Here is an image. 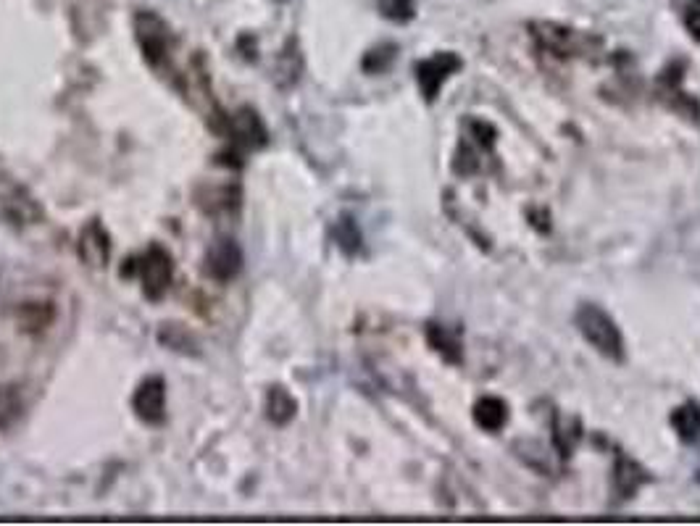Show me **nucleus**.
<instances>
[{
	"label": "nucleus",
	"instance_id": "nucleus-19",
	"mask_svg": "<svg viewBox=\"0 0 700 526\" xmlns=\"http://www.w3.org/2000/svg\"><path fill=\"white\" fill-rule=\"evenodd\" d=\"M672 427L685 445H695L700 440V403L687 400L685 406L674 408Z\"/></svg>",
	"mask_w": 700,
	"mask_h": 526
},
{
	"label": "nucleus",
	"instance_id": "nucleus-7",
	"mask_svg": "<svg viewBox=\"0 0 700 526\" xmlns=\"http://www.w3.org/2000/svg\"><path fill=\"white\" fill-rule=\"evenodd\" d=\"M243 248L232 237H219L208 245L203 256V277H208L216 285H229L237 274L243 271Z\"/></svg>",
	"mask_w": 700,
	"mask_h": 526
},
{
	"label": "nucleus",
	"instance_id": "nucleus-11",
	"mask_svg": "<svg viewBox=\"0 0 700 526\" xmlns=\"http://www.w3.org/2000/svg\"><path fill=\"white\" fill-rule=\"evenodd\" d=\"M0 216L14 229H24L43 221V206L24 187L14 185L0 192Z\"/></svg>",
	"mask_w": 700,
	"mask_h": 526
},
{
	"label": "nucleus",
	"instance_id": "nucleus-15",
	"mask_svg": "<svg viewBox=\"0 0 700 526\" xmlns=\"http://www.w3.org/2000/svg\"><path fill=\"white\" fill-rule=\"evenodd\" d=\"M472 416H474V424H477L482 432H500V429H506L508 424V403L503 398H495V395H485V398H479L477 403H474L472 408Z\"/></svg>",
	"mask_w": 700,
	"mask_h": 526
},
{
	"label": "nucleus",
	"instance_id": "nucleus-24",
	"mask_svg": "<svg viewBox=\"0 0 700 526\" xmlns=\"http://www.w3.org/2000/svg\"><path fill=\"white\" fill-rule=\"evenodd\" d=\"M377 8L393 24H408L416 16L414 0H377Z\"/></svg>",
	"mask_w": 700,
	"mask_h": 526
},
{
	"label": "nucleus",
	"instance_id": "nucleus-21",
	"mask_svg": "<svg viewBox=\"0 0 700 526\" xmlns=\"http://www.w3.org/2000/svg\"><path fill=\"white\" fill-rule=\"evenodd\" d=\"M398 53L400 48L395 43L374 45V48L366 50L364 58H361V69H364V74H369V77H379V74L393 69V64L398 61Z\"/></svg>",
	"mask_w": 700,
	"mask_h": 526
},
{
	"label": "nucleus",
	"instance_id": "nucleus-2",
	"mask_svg": "<svg viewBox=\"0 0 700 526\" xmlns=\"http://www.w3.org/2000/svg\"><path fill=\"white\" fill-rule=\"evenodd\" d=\"M140 277L143 285V295L150 303H161L166 298V292L172 287L174 279V261L172 253L164 245H148L145 253L129 258L127 266H122V277Z\"/></svg>",
	"mask_w": 700,
	"mask_h": 526
},
{
	"label": "nucleus",
	"instance_id": "nucleus-25",
	"mask_svg": "<svg viewBox=\"0 0 700 526\" xmlns=\"http://www.w3.org/2000/svg\"><path fill=\"white\" fill-rule=\"evenodd\" d=\"M22 413V400L14 387H0V429H8Z\"/></svg>",
	"mask_w": 700,
	"mask_h": 526
},
{
	"label": "nucleus",
	"instance_id": "nucleus-18",
	"mask_svg": "<svg viewBox=\"0 0 700 526\" xmlns=\"http://www.w3.org/2000/svg\"><path fill=\"white\" fill-rule=\"evenodd\" d=\"M264 411L266 419L272 421L274 427H287V424L295 419V413H298V400H295L282 384H274V387H269V392H266Z\"/></svg>",
	"mask_w": 700,
	"mask_h": 526
},
{
	"label": "nucleus",
	"instance_id": "nucleus-20",
	"mask_svg": "<svg viewBox=\"0 0 700 526\" xmlns=\"http://www.w3.org/2000/svg\"><path fill=\"white\" fill-rule=\"evenodd\" d=\"M332 240L337 242V248L343 250L348 258L358 256V253H361V248H364V235H361V227H358V221L353 219L350 214H343L340 219L335 221V227H332Z\"/></svg>",
	"mask_w": 700,
	"mask_h": 526
},
{
	"label": "nucleus",
	"instance_id": "nucleus-17",
	"mask_svg": "<svg viewBox=\"0 0 700 526\" xmlns=\"http://www.w3.org/2000/svg\"><path fill=\"white\" fill-rule=\"evenodd\" d=\"M19 329L27 335H40L56 321V306L48 300H32V303H22L19 313H16Z\"/></svg>",
	"mask_w": 700,
	"mask_h": 526
},
{
	"label": "nucleus",
	"instance_id": "nucleus-5",
	"mask_svg": "<svg viewBox=\"0 0 700 526\" xmlns=\"http://www.w3.org/2000/svg\"><path fill=\"white\" fill-rule=\"evenodd\" d=\"M229 145L235 150H240L243 156L248 153H256V150H264L266 145L272 143V135H269V127L266 121L261 119L253 106H240L235 114L229 116L227 135Z\"/></svg>",
	"mask_w": 700,
	"mask_h": 526
},
{
	"label": "nucleus",
	"instance_id": "nucleus-9",
	"mask_svg": "<svg viewBox=\"0 0 700 526\" xmlns=\"http://www.w3.org/2000/svg\"><path fill=\"white\" fill-rule=\"evenodd\" d=\"M132 411L148 427L166 424V379L153 374L137 384L135 395H132Z\"/></svg>",
	"mask_w": 700,
	"mask_h": 526
},
{
	"label": "nucleus",
	"instance_id": "nucleus-1",
	"mask_svg": "<svg viewBox=\"0 0 700 526\" xmlns=\"http://www.w3.org/2000/svg\"><path fill=\"white\" fill-rule=\"evenodd\" d=\"M529 35H532L540 53L561 58V61L593 56L595 50H600V45H603V40L590 35V32L564 27V24L556 22H532L529 24Z\"/></svg>",
	"mask_w": 700,
	"mask_h": 526
},
{
	"label": "nucleus",
	"instance_id": "nucleus-12",
	"mask_svg": "<svg viewBox=\"0 0 700 526\" xmlns=\"http://www.w3.org/2000/svg\"><path fill=\"white\" fill-rule=\"evenodd\" d=\"M111 248H114V242H111L108 229L103 227V221H87L77 240V256L82 258V263H87L90 269H106L111 261Z\"/></svg>",
	"mask_w": 700,
	"mask_h": 526
},
{
	"label": "nucleus",
	"instance_id": "nucleus-26",
	"mask_svg": "<svg viewBox=\"0 0 700 526\" xmlns=\"http://www.w3.org/2000/svg\"><path fill=\"white\" fill-rule=\"evenodd\" d=\"M682 22L695 43H700V0H690L682 11Z\"/></svg>",
	"mask_w": 700,
	"mask_h": 526
},
{
	"label": "nucleus",
	"instance_id": "nucleus-22",
	"mask_svg": "<svg viewBox=\"0 0 700 526\" xmlns=\"http://www.w3.org/2000/svg\"><path fill=\"white\" fill-rule=\"evenodd\" d=\"M158 342L166 345L169 350H174V353H182V356H200L198 340H195L182 324H161V329H158Z\"/></svg>",
	"mask_w": 700,
	"mask_h": 526
},
{
	"label": "nucleus",
	"instance_id": "nucleus-10",
	"mask_svg": "<svg viewBox=\"0 0 700 526\" xmlns=\"http://www.w3.org/2000/svg\"><path fill=\"white\" fill-rule=\"evenodd\" d=\"M682 74H685V64L672 61V64L666 66L664 72L658 74V79H656L658 98H661V103H664V106H669L672 111H677V114L690 116V119L698 121L700 119V103L693 98V95H687L685 90H682V79H685Z\"/></svg>",
	"mask_w": 700,
	"mask_h": 526
},
{
	"label": "nucleus",
	"instance_id": "nucleus-23",
	"mask_svg": "<svg viewBox=\"0 0 700 526\" xmlns=\"http://www.w3.org/2000/svg\"><path fill=\"white\" fill-rule=\"evenodd\" d=\"M579 419H561V416H553V442H556V450L561 458H569L574 450V445L579 442Z\"/></svg>",
	"mask_w": 700,
	"mask_h": 526
},
{
	"label": "nucleus",
	"instance_id": "nucleus-3",
	"mask_svg": "<svg viewBox=\"0 0 700 526\" xmlns=\"http://www.w3.org/2000/svg\"><path fill=\"white\" fill-rule=\"evenodd\" d=\"M574 324L600 356L611 358L616 363L624 361V356H627L624 353V337L616 327V321L603 308L593 306V303H582L574 313Z\"/></svg>",
	"mask_w": 700,
	"mask_h": 526
},
{
	"label": "nucleus",
	"instance_id": "nucleus-13",
	"mask_svg": "<svg viewBox=\"0 0 700 526\" xmlns=\"http://www.w3.org/2000/svg\"><path fill=\"white\" fill-rule=\"evenodd\" d=\"M303 69H306V61H303V53H300V45L295 37H290L285 43V48L279 50L277 66H274V85L279 90H293L295 85L303 77Z\"/></svg>",
	"mask_w": 700,
	"mask_h": 526
},
{
	"label": "nucleus",
	"instance_id": "nucleus-14",
	"mask_svg": "<svg viewBox=\"0 0 700 526\" xmlns=\"http://www.w3.org/2000/svg\"><path fill=\"white\" fill-rule=\"evenodd\" d=\"M648 482H653L648 471L637 461H632L629 455L619 453L614 466V492L619 495V500H632L637 495V490L645 487Z\"/></svg>",
	"mask_w": 700,
	"mask_h": 526
},
{
	"label": "nucleus",
	"instance_id": "nucleus-16",
	"mask_svg": "<svg viewBox=\"0 0 700 526\" xmlns=\"http://www.w3.org/2000/svg\"><path fill=\"white\" fill-rule=\"evenodd\" d=\"M424 337H427L429 348L435 350V353H440L448 363H453V366H461V363H464L461 340H458L448 327L437 324V321H429L427 327H424Z\"/></svg>",
	"mask_w": 700,
	"mask_h": 526
},
{
	"label": "nucleus",
	"instance_id": "nucleus-8",
	"mask_svg": "<svg viewBox=\"0 0 700 526\" xmlns=\"http://www.w3.org/2000/svg\"><path fill=\"white\" fill-rule=\"evenodd\" d=\"M193 203L203 216L235 214L243 206V187L240 182H222V185L200 182L193 190Z\"/></svg>",
	"mask_w": 700,
	"mask_h": 526
},
{
	"label": "nucleus",
	"instance_id": "nucleus-6",
	"mask_svg": "<svg viewBox=\"0 0 700 526\" xmlns=\"http://www.w3.org/2000/svg\"><path fill=\"white\" fill-rule=\"evenodd\" d=\"M464 69V58L453 53V50H440L435 56L422 58L419 64L414 66L416 82H419V90H422L424 103H435L440 98V90L448 82L453 74H458Z\"/></svg>",
	"mask_w": 700,
	"mask_h": 526
},
{
	"label": "nucleus",
	"instance_id": "nucleus-27",
	"mask_svg": "<svg viewBox=\"0 0 700 526\" xmlns=\"http://www.w3.org/2000/svg\"><path fill=\"white\" fill-rule=\"evenodd\" d=\"M237 50H240V56L248 61V64H256L258 61V40L253 35H240L237 37Z\"/></svg>",
	"mask_w": 700,
	"mask_h": 526
},
{
	"label": "nucleus",
	"instance_id": "nucleus-4",
	"mask_svg": "<svg viewBox=\"0 0 700 526\" xmlns=\"http://www.w3.org/2000/svg\"><path fill=\"white\" fill-rule=\"evenodd\" d=\"M132 29H135V40L145 61L150 66L164 64L172 50V29L164 16H158L156 11H137Z\"/></svg>",
	"mask_w": 700,
	"mask_h": 526
}]
</instances>
